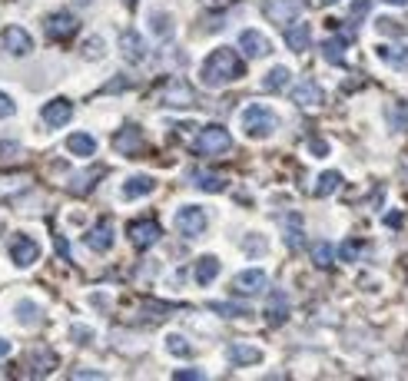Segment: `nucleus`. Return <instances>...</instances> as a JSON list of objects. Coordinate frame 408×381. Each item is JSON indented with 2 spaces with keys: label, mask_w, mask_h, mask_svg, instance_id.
I'll list each match as a JSON object with an SVG mask.
<instances>
[{
  "label": "nucleus",
  "mask_w": 408,
  "mask_h": 381,
  "mask_svg": "<svg viewBox=\"0 0 408 381\" xmlns=\"http://www.w3.org/2000/svg\"><path fill=\"white\" fill-rule=\"evenodd\" d=\"M349 37H352V34L332 37V40H326V44H322V57H326L329 63H342V60H345V46H349Z\"/></svg>",
  "instance_id": "4be33fe9"
},
{
  "label": "nucleus",
  "mask_w": 408,
  "mask_h": 381,
  "mask_svg": "<svg viewBox=\"0 0 408 381\" xmlns=\"http://www.w3.org/2000/svg\"><path fill=\"white\" fill-rule=\"evenodd\" d=\"M127 4H129V7H133V4H136V0H127Z\"/></svg>",
  "instance_id": "603ef678"
},
{
  "label": "nucleus",
  "mask_w": 408,
  "mask_h": 381,
  "mask_svg": "<svg viewBox=\"0 0 408 381\" xmlns=\"http://www.w3.org/2000/svg\"><path fill=\"white\" fill-rule=\"evenodd\" d=\"M113 150L123 153V156H136L143 150V129L140 127H127L123 133L113 136Z\"/></svg>",
  "instance_id": "ddd939ff"
},
{
  "label": "nucleus",
  "mask_w": 408,
  "mask_h": 381,
  "mask_svg": "<svg viewBox=\"0 0 408 381\" xmlns=\"http://www.w3.org/2000/svg\"><path fill=\"white\" fill-rule=\"evenodd\" d=\"M103 53H106V44H103V37H90L87 44H83V57L87 60H103Z\"/></svg>",
  "instance_id": "e433bc0d"
},
{
  "label": "nucleus",
  "mask_w": 408,
  "mask_h": 381,
  "mask_svg": "<svg viewBox=\"0 0 408 381\" xmlns=\"http://www.w3.org/2000/svg\"><path fill=\"white\" fill-rule=\"evenodd\" d=\"M17 322L24 325V328H34V325L40 322V305H37V302H30V299L17 302Z\"/></svg>",
  "instance_id": "a878e982"
},
{
  "label": "nucleus",
  "mask_w": 408,
  "mask_h": 381,
  "mask_svg": "<svg viewBox=\"0 0 408 381\" xmlns=\"http://www.w3.org/2000/svg\"><path fill=\"white\" fill-rule=\"evenodd\" d=\"M67 150H70L73 156H94V153H96V139L90 136V133H73V136L67 139Z\"/></svg>",
  "instance_id": "5701e85b"
},
{
  "label": "nucleus",
  "mask_w": 408,
  "mask_h": 381,
  "mask_svg": "<svg viewBox=\"0 0 408 381\" xmlns=\"http://www.w3.org/2000/svg\"><path fill=\"white\" fill-rule=\"evenodd\" d=\"M77 4H80V7H90V4H94V0H77Z\"/></svg>",
  "instance_id": "8fccbe9b"
},
{
  "label": "nucleus",
  "mask_w": 408,
  "mask_h": 381,
  "mask_svg": "<svg viewBox=\"0 0 408 381\" xmlns=\"http://www.w3.org/2000/svg\"><path fill=\"white\" fill-rule=\"evenodd\" d=\"M216 276H219V259L216 255H203L196 262V282L210 285V282H216Z\"/></svg>",
  "instance_id": "412c9836"
},
{
  "label": "nucleus",
  "mask_w": 408,
  "mask_h": 381,
  "mask_svg": "<svg viewBox=\"0 0 408 381\" xmlns=\"http://www.w3.org/2000/svg\"><path fill=\"white\" fill-rule=\"evenodd\" d=\"M276 127H279V116L272 113L269 106H262V103L246 106V113H243V129H246V133H249L253 139L269 136V133H272Z\"/></svg>",
  "instance_id": "f03ea898"
},
{
  "label": "nucleus",
  "mask_w": 408,
  "mask_h": 381,
  "mask_svg": "<svg viewBox=\"0 0 408 381\" xmlns=\"http://www.w3.org/2000/svg\"><path fill=\"white\" fill-rule=\"evenodd\" d=\"M226 355H229V361H233L236 368H239V365H256V361L262 359V351H259V348H253V345H243V342H233V345H229V351H226Z\"/></svg>",
  "instance_id": "6ab92c4d"
},
{
  "label": "nucleus",
  "mask_w": 408,
  "mask_h": 381,
  "mask_svg": "<svg viewBox=\"0 0 408 381\" xmlns=\"http://www.w3.org/2000/svg\"><path fill=\"white\" fill-rule=\"evenodd\" d=\"M266 272L262 269H246V272H239V276L233 278V292L236 295H259V292L266 289Z\"/></svg>",
  "instance_id": "9d476101"
},
{
  "label": "nucleus",
  "mask_w": 408,
  "mask_h": 381,
  "mask_svg": "<svg viewBox=\"0 0 408 381\" xmlns=\"http://www.w3.org/2000/svg\"><path fill=\"white\" fill-rule=\"evenodd\" d=\"M210 309L226 315V318H246V315H253V309H246V305H229V302H212Z\"/></svg>",
  "instance_id": "72a5a7b5"
},
{
  "label": "nucleus",
  "mask_w": 408,
  "mask_h": 381,
  "mask_svg": "<svg viewBox=\"0 0 408 381\" xmlns=\"http://www.w3.org/2000/svg\"><path fill=\"white\" fill-rule=\"evenodd\" d=\"M233 150V136H229V129L222 127H206L199 133L196 139V153L199 156H219V153Z\"/></svg>",
  "instance_id": "20e7f679"
},
{
  "label": "nucleus",
  "mask_w": 408,
  "mask_h": 381,
  "mask_svg": "<svg viewBox=\"0 0 408 381\" xmlns=\"http://www.w3.org/2000/svg\"><path fill=\"white\" fill-rule=\"evenodd\" d=\"M292 100H295L299 106H319L322 103V86L312 83V80H302L295 90H292Z\"/></svg>",
  "instance_id": "dca6fc26"
},
{
  "label": "nucleus",
  "mask_w": 408,
  "mask_h": 381,
  "mask_svg": "<svg viewBox=\"0 0 408 381\" xmlns=\"http://www.w3.org/2000/svg\"><path fill=\"white\" fill-rule=\"evenodd\" d=\"M338 255H342V259H355V255H359V243H345L338 249Z\"/></svg>",
  "instance_id": "c03bdc74"
},
{
  "label": "nucleus",
  "mask_w": 408,
  "mask_h": 381,
  "mask_svg": "<svg viewBox=\"0 0 408 381\" xmlns=\"http://www.w3.org/2000/svg\"><path fill=\"white\" fill-rule=\"evenodd\" d=\"M322 4H336V0H322Z\"/></svg>",
  "instance_id": "864d4df0"
},
{
  "label": "nucleus",
  "mask_w": 408,
  "mask_h": 381,
  "mask_svg": "<svg viewBox=\"0 0 408 381\" xmlns=\"http://www.w3.org/2000/svg\"><path fill=\"white\" fill-rule=\"evenodd\" d=\"M120 46H123V57L133 60V63H140V60H146V40H143L136 30H123V37H120Z\"/></svg>",
  "instance_id": "2eb2a0df"
},
{
  "label": "nucleus",
  "mask_w": 408,
  "mask_h": 381,
  "mask_svg": "<svg viewBox=\"0 0 408 381\" xmlns=\"http://www.w3.org/2000/svg\"><path fill=\"white\" fill-rule=\"evenodd\" d=\"M166 351H170V355H189L193 348H189V342L183 335H170L166 338Z\"/></svg>",
  "instance_id": "58836bf2"
},
{
  "label": "nucleus",
  "mask_w": 408,
  "mask_h": 381,
  "mask_svg": "<svg viewBox=\"0 0 408 381\" xmlns=\"http://www.w3.org/2000/svg\"><path fill=\"white\" fill-rule=\"evenodd\" d=\"M153 176H133V179H127L123 183V189H120V196L123 199H140L146 196V193H153Z\"/></svg>",
  "instance_id": "aec40b11"
},
{
  "label": "nucleus",
  "mask_w": 408,
  "mask_h": 381,
  "mask_svg": "<svg viewBox=\"0 0 408 381\" xmlns=\"http://www.w3.org/2000/svg\"><path fill=\"white\" fill-rule=\"evenodd\" d=\"M286 312H289V299H286V292H272V302H269V322H282L286 318Z\"/></svg>",
  "instance_id": "7c9ffc66"
},
{
  "label": "nucleus",
  "mask_w": 408,
  "mask_h": 381,
  "mask_svg": "<svg viewBox=\"0 0 408 381\" xmlns=\"http://www.w3.org/2000/svg\"><path fill=\"white\" fill-rule=\"evenodd\" d=\"M243 60L236 53L233 46H219V50H212L210 57L203 60V83L212 86V90H219L226 83H233L243 77Z\"/></svg>",
  "instance_id": "f257e3e1"
},
{
  "label": "nucleus",
  "mask_w": 408,
  "mask_h": 381,
  "mask_svg": "<svg viewBox=\"0 0 408 381\" xmlns=\"http://www.w3.org/2000/svg\"><path fill=\"white\" fill-rule=\"evenodd\" d=\"M160 103H166V106H193V103H196V93H193V86H189L186 80L173 77V80L163 86V93H160Z\"/></svg>",
  "instance_id": "0eeeda50"
},
{
  "label": "nucleus",
  "mask_w": 408,
  "mask_h": 381,
  "mask_svg": "<svg viewBox=\"0 0 408 381\" xmlns=\"http://www.w3.org/2000/svg\"><path fill=\"white\" fill-rule=\"evenodd\" d=\"M17 153H20L17 143H0V160H11V156H17Z\"/></svg>",
  "instance_id": "37998d69"
},
{
  "label": "nucleus",
  "mask_w": 408,
  "mask_h": 381,
  "mask_svg": "<svg viewBox=\"0 0 408 381\" xmlns=\"http://www.w3.org/2000/svg\"><path fill=\"white\" fill-rule=\"evenodd\" d=\"M11 355V342L7 338H0V359H7Z\"/></svg>",
  "instance_id": "de8ad7c7"
},
{
  "label": "nucleus",
  "mask_w": 408,
  "mask_h": 381,
  "mask_svg": "<svg viewBox=\"0 0 408 381\" xmlns=\"http://www.w3.org/2000/svg\"><path fill=\"white\" fill-rule=\"evenodd\" d=\"M150 30L160 37V40L173 37V20H170V13H153V17H150Z\"/></svg>",
  "instance_id": "2f4dec72"
},
{
  "label": "nucleus",
  "mask_w": 408,
  "mask_h": 381,
  "mask_svg": "<svg viewBox=\"0 0 408 381\" xmlns=\"http://www.w3.org/2000/svg\"><path fill=\"white\" fill-rule=\"evenodd\" d=\"M80 30V23H77V17L73 13H50L47 20H44V34H47V40H70L73 34Z\"/></svg>",
  "instance_id": "423d86ee"
},
{
  "label": "nucleus",
  "mask_w": 408,
  "mask_h": 381,
  "mask_svg": "<svg viewBox=\"0 0 408 381\" xmlns=\"http://www.w3.org/2000/svg\"><path fill=\"white\" fill-rule=\"evenodd\" d=\"M173 378H176V381H199V378H206V375H203V371L186 368V371H173Z\"/></svg>",
  "instance_id": "79ce46f5"
},
{
  "label": "nucleus",
  "mask_w": 408,
  "mask_h": 381,
  "mask_svg": "<svg viewBox=\"0 0 408 381\" xmlns=\"http://www.w3.org/2000/svg\"><path fill=\"white\" fill-rule=\"evenodd\" d=\"M385 226H402V216H398V212H388V216H385Z\"/></svg>",
  "instance_id": "49530a36"
},
{
  "label": "nucleus",
  "mask_w": 408,
  "mask_h": 381,
  "mask_svg": "<svg viewBox=\"0 0 408 381\" xmlns=\"http://www.w3.org/2000/svg\"><path fill=\"white\" fill-rule=\"evenodd\" d=\"M332 259H336V249L329 243H315V249H312V262L319 269H329L332 266Z\"/></svg>",
  "instance_id": "f704fd0d"
},
{
  "label": "nucleus",
  "mask_w": 408,
  "mask_h": 381,
  "mask_svg": "<svg viewBox=\"0 0 408 381\" xmlns=\"http://www.w3.org/2000/svg\"><path fill=\"white\" fill-rule=\"evenodd\" d=\"M11 255H13V262H17V266L27 269V266H34L37 259H40V245H37L30 235H20V239H13Z\"/></svg>",
  "instance_id": "f8f14e48"
},
{
  "label": "nucleus",
  "mask_w": 408,
  "mask_h": 381,
  "mask_svg": "<svg viewBox=\"0 0 408 381\" xmlns=\"http://www.w3.org/2000/svg\"><path fill=\"white\" fill-rule=\"evenodd\" d=\"M302 7H305V0H266V4H262V13H266L276 27H286V23H292L299 13H302Z\"/></svg>",
  "instance_id": "39448f33"
},
{
  "label": "nucleus",
  "mask_w": 408,
  "mask_h": 381,
  "mask_svg": "<svg viewBox=\"0 0 408 381\" xmlns=\"http://www.w3.org/2000/svg\"><path fill=\"white\" fill-rule=\"evenodd\" d=\"M40 116H44V123H47L50 129H60L63 123H70L73 120V103L70 100H63V96H57V100H50V103L40 110Z\"/></svg>",
  "instance_id": "1a4fd4ad"
},
{
  "label": "nucleus",
  "mask_w": 408,
  "mask_h": 381,
  "mask_svg": "<svg viewBox=\"0 0 408 381\" xmlns=\"http://www.w3.org/2000/svg\"><path fill=\"white\" fill-rule=\"evenodd\" d=\"M129 243L136 245V249H150L153 243H160V226L153 219H136L129 222Z\"/></svg>",
  "instance_id": "9b49d317"
},
{
  "label": "nucleus",
  "mask_w": 408,
  "mask_h": 381,
  "mask_svg": "<svg viewBox=\"0 0 408 381\" xmlns=\"http://www.w3.org/2000/svg\"><path fill=\"white\" fill-rule=\"evenodd\" d=\"M309 40H312V27L309 23H292V27H286V44H289V50L302 53L305 46H309Z\"/></svg>",
  "instance_id": "a211bd4d"
},
{
  "label": "nucleus",
  "mask_w": 408,
  "mask_h": 381,
  "mask_svg": "<svg viewBox=\"0 0 408 381\" xmlns=\"http://www.w3.org/2000/svg\"><path fill=\"white\" fill-rule=\"evenodd\" d=\"M338 183H342V176L336 169H329V173L319 176V186H315V196H329V193H336Z\"/></svg>",
  "instance_id": "473e14b6"
},
{
  "label": "nucleus",
  "mask_w": 408,
  "mask_h": 381,
  "mask_svg": "<svg viewBox=\"0 0 408 381\" xmlns=\"http://www.w3.org/2000/svg\"><path fill=\"white\" fill-rule=\"evenodd\" d=\"M24 186H27V176H0V196L17 193V189H24Z\"/></svg>",
  "instance_id": "4c0bfd02"
},
{
  "label": "nucleus",
  "mask_w": 408,
  "mask_h": 381,
  "mask_svg": "<svg viewBox=\"0 0 408 381\" xmlns=\"http://www.w3.org/2000/svg\"><path fill=\"white\" fill-rule=\"evenodd\" d=\"M286 243H289V249H302V219H299V216H289Z\"/></svg>",
  "instance_id": "c9c22d12"
},
{
  "label": "nucleus",
  "mask_w": 408,
  "mask_h": 381,
  "mask_svg": "<svg viewBox=\"0 0 408 381\" xmlns=\"http://www.w3.org/2000/svg\"><path fill=\"white\" fill-rule=\"evenodd\" d=\"M388 123L398 133H408V103L405 100H395V103L388 106Z\"/></svg>",
  "instance_id": "bb28decb"
},
{
  "label": "nucleus",
  "mask_w": 408,
  "mask_h": 381,
  "mask_svg": "<svg viewBox=\"0 0 408 381\" xmlns=\"http://www.w3.org/2000/svg\"><path fill=\"white\" fill-rule=\"evenodd\" d=\"M378 57L385 63H392L395 70H408V46L395 44V46H378Z\"/></svg>",
  "instance_id": "b1692460"
},
{
  "label": "nucleus",
  "mask_w": 408,
  "mask_h": 381,
  "mask_svg": "<svg viewBox=\"0 0 408 381\" xmlns=\"http://www.w3.org/2000/svg\"><path fill=\"white\" fill-rule=\"evenodd\" d=\"M53 365H57V355L53 351H47V348H37L34 355H30V375H50L53 371Z\"/></svg>",
  "instance_id": "393cba45"
},
{
  "label": "nucleus",
  "mask_w": 408,
  "mask_h": 381,
  "mask_svg": "<svg viewBox=\"0 0 408 381\" xmlns=\"http://www.w3.org/2000/svg\"><path fill=\"white\" fill-rule=\"evenodd\" d=\"M369 7H372V0H355V4H352V17H362V13H369Z\"/></svg>",
  "instance_id": "a18cd8bd"
},
{
  "label": "nucleus",
  "mask_w": 408,
  "mask_h": 381,
  "mask_svg": "<svg viewBox=\"0 0 408 381\" xmlns=\"http://www.w3.org/2000/svg\"><path fill=\"white\" fill-rule=\"evenodd\" d=\"M378 30H382V34H402V23L382 17V20H378Z\"/></svg>",
  "instance_id": "a19ab883"
},
{
  "label": "nucleus",
  "mask_w": 408,
  "mask_h": 381,
  "mask_svg": "<svg viewBox=\"0 0 408 381\" xmlns=\"http://www.w3.org/2000/svg\"><path fill=\"white\" fill-rule=\"evenodd\" d=\"M206 212L199 206H183L176 209V232L183 235V239H199L203 232H206Z\"/></svg>",
  "instance_id": "7ed1b4c3"
},
{
  "label": "nucleus",
  "mask_w": 408,
  "mask_h": 381,
  "mask_svg": "<svg viewBox=\"0 0 408 381\" xmlns=\"http://www.w3.org/2000/svg\"><path fill=\"white\" fill-rule=\"evenodd\" d=\"M103 176V169H90V173H77L70 179V193H77V196H83V193H90L94 189V179H100Z\"/></svg>",
  "instance_id": "c85d7f7f"
},
{
  "label": "nucleus",
  "mask_w": 408,
  "mask_h": 381,
  "mask_svg": "<svg viewBox=\"0 0 408 381\" xmlns=\"http://www.w3.org/2000/svg\"><path fill=\"white\" fill-rule=\"evenodd\" d=\"M0 46H4L7 53H13V57H27V53L34 50V44H30V34H27L24 27H17V23H11V27L4 30V37H0Z\"/></svg>",
  "instance_id": "6e6552de"
},
{
  "label": "nucleus",
  "mask_w": 408,
  "mask_h": 381,
  "mask_svg": "<svg viewBox=\"0 0 408 381\" xmlns=\"http://www.w3.org/2000/svg\"><path fill=\"white\" fill-rule=\"evenodd\" d=\"M193 183H196V189H203V193H222V189H226V179L216 173H193Z\"/></svg>",
  "instance_id": "cd10ccee"
},
{
  "label": "nucleus",
  "mask_w": 408,
  "mask_h": 381,
  "mask_svg": "<svg viewBox=\"0 0 408 381\" xmlns=\"http://www.w3.org/2000/svg\"><path fill=\"white\" fill-rule=\"evenodd\" d=\"M289 77H292V73L286 67H272V70H269V77L262 80V90H272V93L286 90V86H289Z\"/></svg>",
  "instance_id": "c756f323"
},
{
  "label": "nucleus",
  "mask_w": 408,
  "mask_h": 381,
  "mask_svg": "<svg viewBox=\"0 0 408 381\" xmlns=\"http://www.w3.org/2000/svg\"><path fill=\"white\" fill-rule=\"evenodd\" d=\"M210 4H233V0H210Z\"/></svg>",
  "instance_id": "3c124183"
},
{
  "label": "nucleus",
  "mask_w": 408,
  "mask_h": 381,
  "mask_svg": "<svg viewBox=\"0 0 408 381\" xmlns=\"http://www.w3.org/2000/svg\"><path fill=\"white\" fill-rule=\"evenodd\" d=\"M239 50H243L246 57H269V53H272L269 40L259 34V30H243V37H239Z\"/></svg>",
  "instance_id": "4468645a"
},
{
  "label": "nucleus",
  "mask_w": 408,
  "mask_h": 381,
  "mask_svg": "<svg viewBox=\"0 0 408 381\" xmlns=\"http://www.w3.org/2000/svg\"><path fill=\"white\" fill-rule=\"evenodd\" d=\"M17 113V106H13V100L7 96V93H0V120H7V116Z\"/></svg>",
  "instance_id": "ea45409f"
},
{
  "label": "nucleus",
  "mask_w": 408,
  "mask_h": 381,
  "mask_svg": "<svg viewBox=\"0 0 408 381\" xmlns=\"http://www.w3.org/2000/svg\"><path fill=\"white\" fill-rule=\"evenodd\" d=\"M87 245L94 249V252H106L110 245H113V222H100L96 229H90V235H87Z\"/></svg>",
  "instance_id": "f3484780"
},
{
  "label": "nucleus",
  "mask_w": 408,
  "mask_h": 381,
  "mask_svg": "<svg viewBox=\"0 0 408 381\" xmlns=\"http://www.w3.org/2000/svg\"><path fill=\"white\" fill-rule=\"evenodd\" d=\"M385 4H395V7H405L408 0H385Z\"/></svg>",
  "instance_id": "09e8293b"
}]
</instances>
